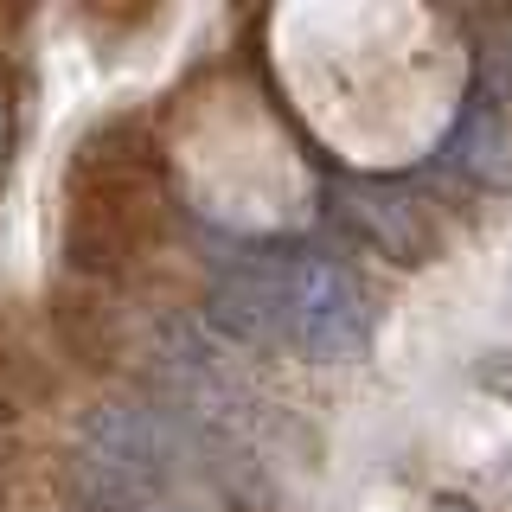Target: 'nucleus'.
Instances as JSON below:
<instances>
[{"mask_svg":"<svg viewBox=\"0 0 512 512\" xmlns=\"http://www.w3.org/2000/svg\"><path fill=\"white\" fill-rule=\"evenodd\" d=\"M333 218H340L365 250L391 256V263H429V250H436L429 212L391 180H346L333 192Z\"/></svg>","mask_w":512,"mask_h":512,"instance_id":"nucleus-2","label":"nucleus"},{"mask_svg":"<svg viewBox=\"0 0 512 512\" xmlns=\"http://www.w3.org/2000/svg\"><path fill=\"white\" fill-rule=\"evenodd\" d=\"M436 512H480L468 493H436Z\"/></svg>","mask_w":512,"mask_h":512,"instance_id":"nucleus-4","label":"nucleus"},{"mask_svg":"<svg viewBox=\"0 0 512 512\" xmlns=\"http://www.w3.org/2000/svg\"><path fill=\"white\" fill-rule=\"evenodd\" d=\"M250 263H256V282H263V301H269L276 346H295L314 365H340V359L365 352V340H372V295H365V282L340 256L263 250Z\"/></svg>","mask_w":512,"mask_h":512,"instance_id":"nucleus-1","label":"nucleus"},{"mask_svg":"<svg viewBox=\"0 0 512 512\" xmlns=\"http://www.w3.org/2000/svg\"><path fill=\"white\" fill-rule=\"evenodd\" d=\"M448 160L461 180L512 192V103L493 84H474V96L461 103L455 128H448Z\"/></svg>","mask_w":512,"mask_h":512,"instance_id":"nucleus-3","label":"nucleus"}]
</instances>
